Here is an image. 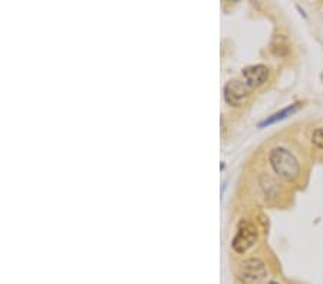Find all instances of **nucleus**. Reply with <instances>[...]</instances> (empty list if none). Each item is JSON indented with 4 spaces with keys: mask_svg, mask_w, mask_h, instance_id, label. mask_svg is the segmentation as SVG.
I'll return each instance as SVG.
<instances>
[{
    "mask_svg": "<svg viewBox=\"0 0 323 284\" xmlns=\"http://www.w3.org/2000/svg\"><path fill=\"white\" fill-rule=\"evenodd\" d=\"M269 163L274 174L286 181H295L300 174V164L297 158L283 147H276L270 151Z\"/></svg>",
    "mask_w": 323,
    "mask_h": 284,
    "instance_id": "f257e3e1",
    "label": "nucleus"
},
{
    "mask_svg": "<svg viewBox=\"0 0 323 284\" xmlns=\"http://www.w3.org/2000/svg\"><path fill=\"white\" fill-rule=\"evenodd\" d=\"M257 241V230L256 227L249 223V221H244L242 220L239 223V227L236 231V235L233 238V243L231 247L236 253L239 254H244L247 250H250L255 243Z\"/></svg>",
    "mask_w": 323,
    "mask_h": 284,
    "instance_id": "f03ea898",
    "label": "nucleus"
},
{
    "mask_svg": "<svg viewBox=\"0 0 323 284\" xmlns=\"http://www.w3.org/2000/svg\"><path fill=\"white\" fill-rule=\"evenodd\" d=\"M267 276V269L260 258H249L243 261L239 277L244 284H256Z\"/></svg>",
    "mask_w": 323,
    "mask_h": 284,
    "instance_id": "7ed1b4c3",
    "label": "nucleus"
},
{
    "mask_svg": "<svg viewBox=\"0 0 323 284\" xmlns=\"http://www.w3.org/2000/svg\"><path fill=\"white\" fill-rule=\"evenodd\" d=\"M250 94H252V89L244 83L242 78L227 82L224 86V101L230 107H234V108L244 105V102L249 99Z\"/></svg>",
    "mask_w": 323,
    "mask_h": 284,
    "instance_id": "20e7f679",
    "label": "nucleus"
},
{
    "mask_svg": "<svg viewBox=\"0 0 323 284\" xmlns=\"http://www.w3.org/2000/svg\"><path fill=\"white\" fill-rule=\"evenodd\" d=\"M242 78L244 83L253 91L263 86L269 79V68L264 65H252L242 70Z\"/></svg>",
    "mask_w": 323,
    "mask_h": 284,
    "instance_id": "39448f33",
    "label": "nucleus"
},
{
    "mask_svg": "<svg viewBox=\"0 0 323 284\" xmlns=\"http://www.w3.org/2000/svg\"><path fill=\"white\" fill-rule=\"evenodd\" d=\"M299 108H300V104H299V102H296V104H292V105H289V107L283 108L282 111H279V112H276V114H273V115L267 116L264 121H261L260 123H258V128H264V126L273 125V123H276V122L283 121V119H286V118L292 116L293 114H296L297 111H299Z\"/></svg>",
    "mask_w": 323,
    "mask_h": 284,
    "instance_id": "423d86ee",
    "label": "nucleus"
},
{
    "mask_svg": "<svg viewBox=\"0 0 323 284\" xmlns=\"http://www.w3.org/2000/svg\"><path fill=\"white\" fill-rule=\"evenodd\" d=\"M312 144L319 149H323V126L318 128L312 134Z\"/></svg>",
    "mask_w": 323,
    "mask_h": 284,
    "instance_id": "0eeeda50",
    "label": "nucleus"
},
{
    "mask_svg": "<svg viewBox=\"0 0 323 284\" xmlns=\"http://www.w3.org/2000/svg\"><path fill=\"white\" fill-rule=\"evenodd\" d=\"M269 284H279V283H276V282H270Z\"/></svg>",
    "mask_w": 323,
    "mask_h": 284,
    "instance_id": "6e6552de",
    "label": "nucleus"
}]
</instances>
